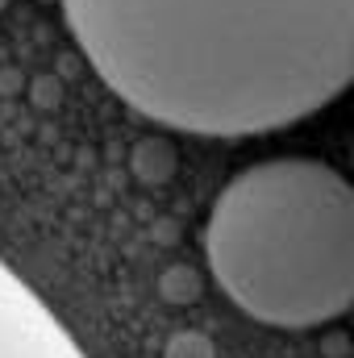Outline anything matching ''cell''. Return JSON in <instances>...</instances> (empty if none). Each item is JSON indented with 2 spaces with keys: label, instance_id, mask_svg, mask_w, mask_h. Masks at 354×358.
<instances>
[{
  "label": "cell",
  "instance_id": "obj_1",
  "mask_svg": "<svg viewBox=\"0 0 354 358\" xmlns=\"http://www.w3.org/2000/svg\"><path fill=\"white\" fill-rule=\"evenodd\" d=\"M96 76L204 138L296 125L354 84V0H63Z\"/></svg>",
  "mask_w": 354,
  "mask_h": 358
},
{
  "label": "cell",
  "instance_id": "obj_2",
  "mask_svg": "<svg viewBox=\"0 0 354 358\" xmlns=\"http://www.w3.org/2000/svg\"><path fill=\"white\" fill-rule=\"evenodd\" d=\"M217 287L255 321L313 329L354 308V183L321 159H263L204 225Z\"/></svg>",
  "mask_w": 354,
  "mask_h": 358
},
{
  "label": "cell",
  "instance_id": "obj_3",
  "mask_svg": "<svg viewBox=\"0 0 354 358\" xmlns=\"http://www.w3.org/2000/svg\"><path fill=\"white\" fill-rule=\"evenodd\" d=\"M163 358H213V346L204 334H176L167 342V355Z\"/></svg>",
  "mask_w": 354,
  "mask_h": 358
},
{
  "label": "cell",
  "instance_id": "obj_4",
  "mask_svg": "<svg viewBox=\"0 0 354 358\" xmlns=\"http://www.w3.org/2000/svg\"><path fill=\"white\" fill-rule=\"evenodd\" d=\"M4 4H8V0H0V8H4Z\"/></svg>",
  "mask_w": 354,
  "mask_h": 358
}]
</instances>
